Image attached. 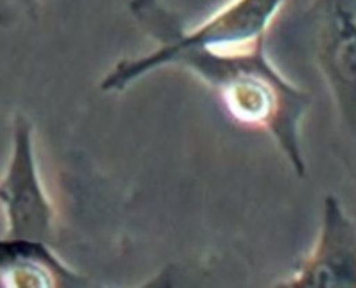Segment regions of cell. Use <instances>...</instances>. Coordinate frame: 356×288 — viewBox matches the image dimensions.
<instances>
[{
	"label": "cell",
	"instance_id": "6da1fadb",
	"mask_svg": "<svg viewBox=\"0 0 356 288\" xmlns=\"http://www.w3.org/2000/svg\"><path fill=\"white\" fill-rule=\"evenodd\" d=\"M129 10L156 47L118 61L101 80L103 92H122L153 69H186L214 92L233 121L270 134L298 177H306L301 125L312 96L271 62L266 42L235 49L186 45L163 28L148 0H129Z\"/></svg>",
	"mask_w": 356,
	"mask_h": 288
},
{
	"label": "cell",
	"instance_id": "7a4b0ae2",
	"mask_svg": "<svg viewBox=\"0 0 356 288\" xmlns=\"http://www.w3.org/2000/svg\"><path fill=\"white\" fill-rule=\"evenodd\" d=\"M0 203L6 212L3 236L52 242L56 208L38 173L33 125L23 113L14 117L13 155L0 179Z\"/></svg>",
	"mask_w": 356,
	"mask_h": 288
},
{
	"label": "cell",
	"instance_id": "3957f363",
	"mask_svg": "<svg viewBox=\"0 0 356 288\" xmlns=\"http://www.w3.org/2000/svg\"><path fill=\"white\" fill-rule=\"evenodd\" d=\"M316 66L353 130L356 78V0H315L308 12Z\"/></svg>",
	"mask_w": 356,
	"mask_h": 288
},
{
	"label": "cell",
	"instance_id": "277c9868",
	"mask_svg": "<svg viewBox=\"0 0 356 288\" xmlns=\"http://www.w3.org/2000/svg\"><path fill=\"white\" fill-rule=\"evenodd\" d=\"M285 0H229L204 23L186 28L163 0H153L160 23L177 42L205 47H249L266 42Z\"/></svg>",
	"mask_w": 356,
	"mask_h": 288
},
{
	"label": "cell",
	"instance_id": "5b68a950",
	"mask_svg": "<svg viewBox=\"0 0 356 288\" xmlns=\"http://www.w3.org/2000/svg\"><path fill=\"white\" fill-rule=\"evenodd\" d=\"M356 229L339 198L323 200L322 228L312 252L280 283L289 288H351L356 281Z\"/></svg>",
	"mask_w": 356,
	"mask_h": 288
},
{
	"label": "cell",
	"instance_id": "8992f818",
	"mask_svg": "<svg viewBox=\"0 0 356 288\" xmlns=\"http://www.w3.org/2000/svg\"><path fill=\"white\" fill-rule=\"evenodd\" d=\"M0 281L13 288H56L83 285L82 276L63 262L51 243L0 238Z\"/></svg>",
	"mask_w": 356,
	"mask_h": 288
},
{
	"label": "cell",
	"instance_id": "52a82bcc",
	"mask_svg": "<svg viewBox=\"0 0 356 288\" xmlns=\"http://www.w3.org/2000/svg\"><path fill=\"white\" fill-rule=\"evenodd\" d=\"M10 3L19 7L24 14H28L30 17L38 16V7H40V0H9Z\"/></svg>",
	"mask_w": 356,
	"mask_h": 288
}]
</instances>
